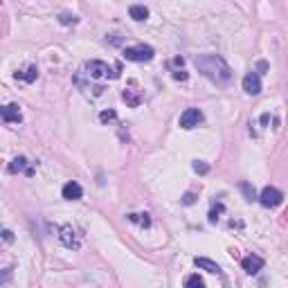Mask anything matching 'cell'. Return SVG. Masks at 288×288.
Listing matches in <instances>:
<instances>
[{
  "label": "cell",
  "instance_id": "obj_1",
  "mask_svg": "<svg viewBox=\"0 0 288 288\" xmlns=\"http://www.w3.org/2000/svg\"><path fill=\"white\" fill-rule=\"evenodd\" d=\"M196 68L203 72L207 79H212L214 84H228L232 79V70L225 63L221 57L216 54H203V57H196Z\"/></svg>",
  "mask_w": 288,
  "mask_h": 288
},
{
  "label": "cell",
  "instance_id": "obj_2",
  "mask_svg": "<svg viewBox=\"0 0 288 288\" xmlns=\"http://www.w3.org/2000/svg\"><path fill=\"white\" fill-rule=\"evenodd\" d=\"M153 48L151 45H133V48L124 50V59L126 61H135V63H144V61L153 59Z\"/></svg>",
  "mask_w": 288,
  "mask_h": 288
},
{
  "label": "cell",
  "instance_id": "obj_3",
  "mask_svg": "<svg viewBox=\"0 0 288 288\" xmlns=\"http://www.w3.org/2000/svg\"><path fill=\"white\" fill-rule=\"evenodd\" d=\"M108 72L113 75V79H117L119 77V68L111 70L104 61H90V63H86V75L90 77V79H102V77H108Z\"/></svg>",
  "mask_w": 288,
  "mask_h": 288
},
{
  "label": "cell",
  "instance_id": "obj_4",
  "mask_svg": "<svg viewBox=\"0 0 288 288\" xmlns=\"http://www.w3.org/2000/svg\"><path fill=\"white\" fill-rule=\"evenodd\" d=\"M282 201L284 194L279 189H275V187H263L261 194H259V203L263 207H277V205H282Z\"/></svg>",
  "mask_w": 288,
  "mask_h": 288
},
{
  "label": "cell",
  "instance_id": "obj_5",
  "mask_svg": "<svg viewBox=\"0 0 288 288\" xmlns=\"http://www.w3.org/2000/svg\"><path fill=\"white\" fill-rule=\"evenodd\" d=\"M203 122V113L198 111V108H187L185 113L180 115V128H185V131H189V128H196L198 124Z\"/></svg>",
  "mask_w": 288,
  "mask_h": 288
},
{
  "label": "cell",
  "instance_id": "obj_6",
  "mask_svg": "<svg viewBox=\"0 0 288 288\" xmlns=\"http://www.w3.org/2000/svg\"><path fill=\"white\" fill-rule=\"evenodd\" d=\"M243 90H246L248 95H259V92H261V79H259L257 72H248V75L243 77Z\"/></svg>",
  "mask_w": 288,
  "mask_h": 288
},
{
  "label": "cell",
  "instance_id": "obj_7",
  "mask_svg": "<svg viewBox=\"0 0 288 288\" xmlns=\"http://www.w3.org/2000/svg\"><path fill=\"white\" fill-rule=\"evenodd\" d=\"M241 266H243V270L248 272V275H257V272L263 268V259L257 255H248L243 261H241Z\"/></svg>",
  "mask_w": 288,
  "mask_h": 288
},
{
  "label": "cell",
  "instance_id": "obj_8",
  "mask_svg": "<svg viewBox=\"0 0 288 288\" xmlns=\"http://www.w3.org/2000/svg\"><path fill=\"white\" fill-rule=\"evenodd\" d=\"M61 194H63L65 201H79V198L84 196V189H81L79 182H65Z\"/></svg>",
  "mask_w": 288,
  "mask_h": 288
},
{
  "label": "cell",
  "instance_id": "obj_9",
  "mask_svg": "<svg viewBox=\"0 0 288 288\" xmlns=\"http://www.w3.org/2000/svg\"><path fill=\"white\" fill-rule=\"evenodd\" d=\"M2 119H5V122H21L23 115H21L18 104H7V106L2 108Z\"/></svg>",
  "mask_w": 288,
  "mask_h": 288
},
{
  "label": "cell",
  "instance_id": "obj_10",
  "mask_svg": "<svg viewBox=\"0 0 288 288\" xmlns=\"http://www.w3.org/2000/svg\"><path fill=\"white\" fill-rule=\"evenodd\" d=\"M194 263H196L201 270H205V272H216V275L221 272L219 263L212 261V259H205V257H196V259H194Z\"/></svg>",
  "mask_w": 288,
  "mask_h": 288
},
{
  "label": "cell",
  "instance_id": "obj_11",
  "mask_svg": "<svg viewBox=\"0 0 288 288\" xmlns=\"http://www.w3.org/2000/svg\"><path fill=\"white\" fill-rule=\"evenodd\" d=\"M61 241H63V246L68 248H77L79 243H77V236H75V230L70 228V225H65V228H61Z\"/></svg>",
  "mask_w": 288,
  "mask_h": 288
},
{
  "label": "cell",
  "instance_id": "obj_12",
  "mask_svg": "<svg viewBox=\"0 0 288 288\" xmlns=\"http://www.w3.org/2000/svg\"><path fill=\"white\" fill-rule=\"evenodd\" d=\"M9 171H11V173H21V171H25L27 176H32V173H34L32 167H27L25 158H14V162L9 165Z\"/></svg>",
  "mask_w": 288,
  "mask_h": 288
},
{
  "label": "cell",
  "instance_id": "obj_13",
  "mask_svg": "<svg viewBox=\"0 0 288 288\" xmlns=\"http://www.w3.org/2000/svg\"><path fill=\"white\" fill-rule=\"evenodd\" d=\"M128 16L133 18V21L142 23V21H146V18H149V9H146L144 5H133L131 9H128Z\"/></svg>",
  "mask_w": 288,
  "mask_h": 288
},
{
  "label": "cell",
  "instance_id": "obj_14",
  "mask_svg": "<svg viewBox=\"0 0 288 288\" xmlns=\"http://www.w3.org/2000/svg\"><path fill=\"white\" fill-rule=\"evenodd\" d=\"M16 77H21V79L27 81V84H32V81L38 77V70H36V65H29L25 72H16Z\"/></svg>",
  "mask_w": 288,
  "mask_h": 288
},
{
  "label": "cell",
  "instance_id": "obj_15",
  "mask_svg": "<svg viewBox=\"0 0 288 288\" xmlns=\"http://www.w3.org/2000/svg\"><path fill=\"white\" fill-rule=\"evenodd\" d=\"M128 221H133V223H140L142 228H149V225H151L149 214H131V216H128Z\"/></svg>",
  "mask_w": 288,
  "mask_h": 288
},
{
  "label": "cell",
  "instance_id": "obj_16",
  "mask_svg": "<svg viewBox=\"0 0 288 288\" xmlns=\"http://www.w3.org/2000/svg\"><path fill=\"white\" fill-rule=\"evenodd\" d=\"M185 286H189V288H203L205 282L198 277V275H192V277H187V279H185Z\"/></svg>",
  "mask_w": 288,
  "mask_h": 288
},
{
  "label": "cell",
  "instance_id": "obj_17",
  "mask_svg": "<svg viewBox=\"0 0 288 288\" xmlns=\"http://www.w3.org/2000/svg\"><path fill=\"white\" fill-rule=\"evenodd\" d=\"M241 192L246 194V201H255V189L248 182H241Z\"/></svg>",
  "mask_w": 288,
  "mask_h": 288
},
{
  "label": "cell",
  "instance_id": "obj_18",
  "mask_svg": "<svg viewBox=\"0 0 288 288\" xmlns=\"http://www.w3.org/2000/svg\"><path fill=\"white\" fill-rule=\"evenodd\" d=\"M194 171H198V173H207V171H209V167L205 165L203 160H196V162H194Z\"/></svg>",
  "mask_w": 288,
  "mask_h": 288
},
{
  "label": "cell",
  "instance_id": "obj_19",
  "mask_svg": "<svg viewBox=\"0 0 288 288\" xmlns=\"http://www.w3.org/2000/svg\"><path fill=\"white\" fill-rule=\"evenodd\" d=\"M99 119H102V122H113V119H115V113H113V111H104L102 115H99Z\"/></svg>",
  "mask_w": 288,
  "mask_h": 288
},
{
  "label": "cell",
  "instance_id": "obj_20",
  "mask_svg": "<svg viewBox=\"0 0 288 288\" xmlns=\"http://www.w3.org/2000/svg\"><path fill=\"white\" fill-rule=\"evenodd\" d=\"M61 23H63V25H70V23H77V16H70V14H63V16H61Z\"/></svg>",
  "mask_w": 288,
  "mask_h": 288
},
{
  "label": "cell",
  "instance_id": "obj_21",
  "mask_svg": "<svg viewBox=\"0 0 288 288\" xmlns=\"http://www.w3.org/2000/svg\"><path fill=\"white\" fill-rule=\"evenodd\" d=\"M173 79H178V81H187V72H182V70H176V72H173Z\"/></svg>",
  "mask_w": 288,
  "mask_h": 288
},
{
  "label": "cell",
  "instance_id": "obj_22",
  "mask_svg": "<svg viewBox=\"0 0 288 288\" xmlns=\"http://www.w3.org/2000/svg\"><path fill=\"white\" fill-rule=\"evenodd\" d=\"M194 201H196V196H194L192 192H189V194H185V198H182V203H185V205H192Z\"/></svg>",
  "mask_w": 288,
  "mask_h": 288
},
{
  "label": "cell",
  "instance_id": "obj_23",
  "mask_svg": "<svg viewBox=\"0 0 288 288\" xmlns=\"http://www.w3.org/2000/svg\"><path fill=\"white\" fill-rule=\"evenodd\" d=\"M2 236H5V241H14V234H11L9 230H5V232H2Z\"/></svg>",
  "mask_w": 288,
  "mask_h": 288
}]
</instances>
